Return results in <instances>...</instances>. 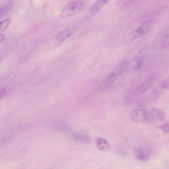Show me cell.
<instances>
[{"mask_svg": "<svg viewBox=\"0 0 169 169\" xmlns=\"http://www.w3.org/2000/svg\"><path fill=\"white\" fill-rule=\"evenodd\" d=\"M128 64L129 62L126 61H123L118 63L100 83L99 87L100 90L104 91L113 83L127 69Z\"/></svg>", "mask_w": 169, "mask_h": 169, "instance_id": "1", "label": "cell"}, {"mask_svg": "<svg viewBox=\"0 0 169 169\" xmlns=\"http://www.w3.org/2000/svg\"><path fill=\"white\" fill-rule=\"evenodd\" d=\"M88 1H73L69 2L63 8L61 17L63 18L75 15L81 12L88 6Z\"/></svg>", "mask_w": 169, "mask_h": 169, "instance_id": "2", "label": "cell"}, {"mask_svg": "<svg viewBox=\"0 0 169 169\" xmlns=\"http://www.w3.org/2000/svg\"><path fill=\"white\" fill-rule=\"evenodd\" d=\"M153 48L156 50H161L169 46V27L160 31L153 42Z\"/></svg>", "mask_w": 169, "mask_h": 169, "instance_id": "3", "label": "cell"}, {"mask_svg": "<svg viewBox=\"0 0 169 169\" xmlns=\"http://www.w3.org/2000/svg\"><path fill=\"white\" fill-rule=\"evenodd\" d=\"M153 23L152 20L145 21L140 27L131 32L129 34V41L131 42L148 32L152 27Z\"/></svg>", "mask_w": 169, "mask_h": 169, "instance_id": "4", "label": "cell"}, {"mask_svg": "<svg viewBox=\"0 0 169 169\" xmlns=\"http://www.w3.org/2000/svg\"><path fill=\"white\" fill-rule=\"evenodd\" d=\"M107 1H97L94 3L84 13L83 21L89 20L100 11V10L107 4Z\"/></svg>", "mask_w": 169, "mask_h": 169, "instance_id": "5", "label": "cell"}, {"mask_svg": "<svg viewBox=\"0 0 169 169\" xmlns=\"http://www.w3.org/2000/svg\"><path fill=\"white\" fill-rule=\"evenodd\" d=\"M153 150L148 145H142L138 147L135 150L136 158L141 161H146L152 156Z\"/></svg>", "mask_w": 169, "mask_h": 169, "instance_id": "6", "label": "cell"}, {"mask_svg": "<svg viewBox=\"0 0 169 169\" xmlns=\"http://www.w3.org/2000/svg\"><path fill=\"white\" fill-rule=\"evenodd\" d=\"M132 118L135 122L145 123L150 122L148 111L142 109H137L132 113Z\"/></svg>", "mask_w": 169, "mask_h": 169, "instance_id": "7", "label": "cell"}, {"mask_svg": "<svg viewBox=\"0 0 169 169\" xmlns=\"http://www.w3.org/2000/svg\"><path fill=\"white\" fill-rule=\"evenodd\" d=\"M77 30H78V27H74L62 32L54 38L53 40L54 44L56 46L60 45L63 42L76 33Z\"/></svg>", "mask_w": 169, "mask_h": 169, "instance_id": "8", "label": "cell"}, {"mask_svg": "<svg viewBox=\"0 0 169 169\" xmlns=\"http://www.w3.org/2000/svg\"><path fill=\"white\" fill-rule=\"evenodd\" d=\"M159 78V75L155 73L147 77L138 88L140 92H145L148 90L157 82Z\"/></svg>", "mask_w": 169, "mask_h": 169, "instance_id": "9", "label": "cell"}, {"mask_svg": "<svg viewBox=\"0 0 169 169\" xmlns=\"http://www.w3.org/2000/svg\"><path fill=\"white\" fill-rule=\"evenodd\" d=\"M148 112L150 122L159 124L163 122L166 117L165 113L159 109L151 108Z\"/></svg>", "mask_w": 169, "mask_h": 169, "instance_id": "10", "label": "cell"}, {"mask_svg": "<svg viewBox=\"0 0 169 169\" xmlns=\"http://www.w3.org/2000/svg\"><path fill=\"white\" fill-rule=\"evenodd\" d=\"M72 137L74 140L80 143L88 144L90 143L91 141V139L89 136L82 133H74Z\"/></svg>", "mask_w": 169, "mask_h": 169, "instance_id": "11", "label": "cell"}, {"mask_svg": "<svg viewBox=\"0 0 169 169\" xmlns=\"http://www.w3.org/2000/svg\"><path fill=\"white\" fill-rule=\"evenodd\" d=\"M96 145L100 150L104 151L105 149L110 148V145L108 142L104 139L97 137L95 139Z\"/></svg>", "mask_w": 169, "mask_h": 169, "instance_id": "12", "label": "cell"}, {"mask_svg": "<svg viewBox=\"0 0 169 169\" xmlns=\"http://www.w3.org/2000/svg\"><path fill=\"white\" fill-rule=\"evenodd\" d=\"M142 59L141 58H136L133 60L131 62H129L128 68H129L133 70L139 69L142 63Z\"/></svg>", "mask_w": 169, "mask_h": 169, "instance_id": "13", "label": "cell"}, {"mask_svg": "<svg viewBox=\"0 0 169 169\" xmlns=\"http://www.w3.org/2000/svg\"><path fill=\"white\" fill-rule=\"evenodd\" d=\"M162 93V90L159 87L155 88L151 91L150 96L149 97V100L151 101H154L159 97Z\"/></svg>", "mask_w": 169, "mask_h": 169, "instance_id": "14", "label": "cell"}, {"mask_svg": "<svg viewBox=\"0 0 169 169\" xmlns=\"http://www.w3.org/2000/svg\"><path fill=\"white\" fill-rule=\"evenodd\" d=\"M12 5V2H11L7 3L2 7H1V10H0L1 18L9 11L10 8H11Z\"/></svg>", "mask_w": 169, "mask_h": 169, "instance_id": "15", "label": "cell"}, {"mask_svg": "<svg viewBox=\"0 0 169 169\" xmlns=\"http://www.w3.org/2000/svg\"><path fill=\"white\" fill-rule=\"evenodd\" d=\"M11 20L9 18L7 19L4 20L2 21L1 22V33L5 31L7 28L9 26Z\"/></svg>", "mask_w": 169, "mask_h": 169, "instance_id": "16", "label": "cell"}, {"mask_svg": "<svg viewBox=\"0 0 169 169\" xmlns=\"http://www.w3.org/2000/svg\"><path fill=\"white\" fill-rule=\"evenodd\" d=\"M162 90H166L169 89V77L164 79L161 83L159 86Z\"/></svg>", "mask_w": 169, "mask_h": 169, "instance_id": "17", "label": "cell"}, {"mask_svg": "<svg viewBox=\"0 0 169 169\" xmlns=\"http://www.w3.org/2000/svg\"><path fill=\"white\" fill-rule=\"evenodd\" d=\"M157 128L161 129L164 133H169V123H164V124L158 126Z\"/></svg>", "mask_w": 169, "mask_h": 169, "instance_id": "18", "label": "cell"}, {"mask_svg": "<svg viewBox=\"0 0 169 169\" xmlns=\"http://www.w3.org/2000/svg\"><path fill=\"white\" fill-rule=\"evenodd\" d=\"M5 39V36L3 34H1V36H0V42H1V43H2V42L4 41Z\"/></svg>", "mask_w": 169, "mask_h": 169, "instance_id": "19", "label": "cell"}]
</instances>
